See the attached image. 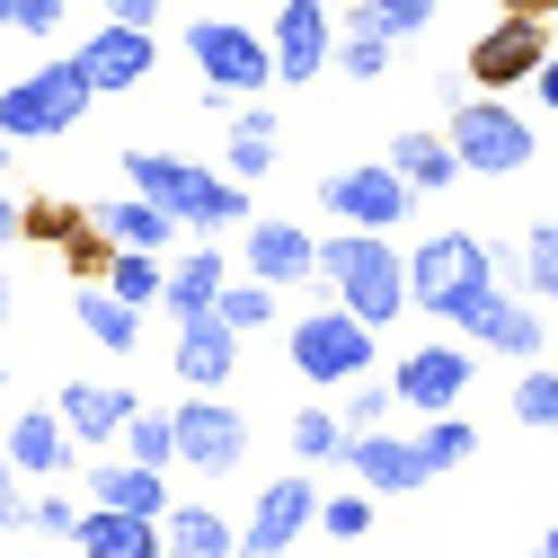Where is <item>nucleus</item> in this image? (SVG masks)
<instances>
[{
  "label": "nucleus",
  "mask_w": 558,
  "mask_h": 558,
  "mask_svg": "<svg viewBox=\"0 0 558 558\" xmlns=\"http://www.w3.org/2000/svg\"><path fill=\"white\" fill-rule=\"evenodd\" d=\"M497 10H514V19H549L558 0H497Z\"/></svg>",
  "instance_id": "obj_47"
},
{
  "label": "nucleus",
  "mask_w": 558,
  "mask_h": 558,
  "mask_svg": "<svg viewBox=\"0 0 558 558\" xmlns=\"http://www.w3.org/2000/svg\"><path fill=\"white\" fill-rule=\"evenodd\" d=\"M186 53H195V72H204V98H257L275 81V45L248 36L240 19H195L186 27Z\"/></svg>",
  "instance_id": "obj_6"
},
{
  "label": "nucleus",
  "mask_w": 558,
  "mask_h": 558,
  "mask_svg": "<svg viewBox=\"0 0 558 558\" xmlns=\"http://www.w3.org/2000/svg\"><path fill=\"white\" fill-rule=\"evenodd\" d=\"M89 214H98V231H107L116 248H169V240H178V222L160 214L151 195H133V186H124V195H98Z\"/></svg>",
  "instance_id": "obj_24"
},
{
  "label": "nucleus",
  "mask_w": 558,
  "mask_h": 558,
  "mask_svg": "<svg viewBox=\"0 0 558 558\" xmlns=\"http://www.w3.org/2000/svg\"><path fill=\"white\" fill-rule=\"evenodd\" d=\"M27 523V506H19V461L0 452V532H19Z\"/></svg>",
  "instance_id": "obj_43"
},
{
  "label": "nucleus",
  "mask_w": 558,
  "mask_h": 558,
  "mask_svg": "<svg viewBox=\"0 0 558 558\" xmlns=\"http://www.w3.org/2000/svg\"><path fill=\"white\" fill-rule=\"evenodd\" d=\"M27 240H36V248H53L62 266L81 275V284H107V266H116V240L98 231V214H89V204H62V195L27 204Z\"/></svg>",
  "instance_id": "obj_9"
},
{
  "label": "nucleus",
  "mask_w": 558,
  "mask_h": 558,
  "mask_svg": "<svg viewBox=\"0 0 558 558\" xmlns=\"http://www.w3.org/2000/svg\"><path fill=\"white\" fill-rule=\"evenodd\" d=\"M133 416H143V399H133V390H107V381H62V426H72L81 444H116Z\"/></svg>",
  "instance_id": "obj_22"
},
{
  "label": "nucleus",
  "mask_w": 558,
  "mask_h": 558,
  "mask_svg": "<svg viewBox=\"0 0 558 558\" xmlns=\"http://www.w3.org/2000/svg\"><path fill=\"white\" fill-rule=\"evenodd\" d=\"M541 107H549V116H558V53H549V62H541Z\"/></svg>",
  "instance_id": "obj_46"
},
{
  "label": "nucleus",
  "mask_w": 558,
  "mask_h": 558,
  "mask_svg": "<svg viewBox=\"0 0 558 558\" xmlns=\"http://www.w3.org/2000/svg\"><path fill=\"white\" fill-rule=\"evenodd\" d=\"M311 523H319V487H311V478H266V487H257V514H248V532H240V549H248V558H275V549H293Z\"/></svg>",
  "instance_id": "obj_13"
},
{
  "label": "nucleus",
  "mask_w": 558,
  "mask_h": 558,
  "mask_svg": "<svg viewBox=\"0 0 558 558\" xmlns=\"http://www.w3.org/2000/svg\"><path fill=\"white\" fill-rule=\"evenodd\" d=\"M319 204H328L345 231H399V222L416 214V186H408L390 160H373V169H337V178H319Z\"/></svg>",
  "instance_id": "obj_8"
},
{
  "label": "nucleus",
  "mask_w": 558,
  "mask_h": 558,
  "mask_svg": "<svg viewBox=\"0 0 558 558\" xmlns=\"http://www.w3.org/2000/svg\"><path fill=\"white\" fill-rule=\"evenodd\" d=\"M416 444H426V461H435V470H452V461H478V426H470V416H435V426L416 435Z\"/></svg>",
  "instance_id": "obj_36"
},
{
  "label": "nucleus",
  "mask_w": 558,
  "mask_h": 558,
  "mask_svg": "<svg viewBox=\"0 0 558 558\" xmlns=\"http://www.w3.org/2000/svg\"><path fill=\"white\" fill-rule=\"evenodd\" d=\"M373 319H355V311H311V319H293L284 328V355H293V373L311 381V390H328V381H364L373 373Z\"/></svg>",
  "instance_id": "obj_5"
},
{
  "label": "nucleus",
  "mask_w": 558,
  "mask_h": 558,
  "mask_svg": "<svg viewBox=\"0 0 558 558\" xmlns=\"http://www.w3.org/2000/svg\"><path fill=\"white\" fill-rule=\"evenodd\" d=\"M532 558H541V549H532Z\"/></svg>",
  "instance_id": "obj_52"
},
{
  "label": "nucleus",
  "mask_w": 558,
  "mask_h": 558,
  "mask_svg": "<svg viewBox=\"0 0 558 558\" xmlns=\"http://www.w3.org/2000/svg\"><path fill=\"white\" fill-rule=\"evenodd\" d=\"M72 541H81V558H169V532L151 514H116V506H89Z\"/></svg>",
  "instance_id": "obj_21"
},
{
  "label": "nucleus",
  "mask_w": 558,
  "mask_h": 558,
  "mask_svg": "<svg viewBox=\"0 0 558 558\" xmlns=\"http://www.w3.org/2000/svg\"><path fill=\"white\" fill-rule=\"evenodd\" d=\"M10 27L19 36H53L62 27V0H10Z\"/></svg>",
  "instance_id": "obj_42"
},
{
  "label": "nucleus",
  "mask_w": 558,
  "mask_h": 558,
  "mask_svg": "<svg viewBox=\"0 0 558 558\" xmlns=\"http://www.w3.org/2000/svg\"><path fill=\"white\" fill-rule=\"evenodd\" d=\"M72 444H81V435L62 426V408H27V416H10V435H0V452H10L27 478H45V487H53L62 470H81Z\"/></svg>",
  "instance_id": "obj_19"
},
{
  "label": "nucleus",
  "mask_w": 558,
  "mask_h": 558,
  "mask_svg": "<svg viewBox=\"0 0 558 558\" xmlns=\"http://www.w3.org/2000/svg\"><path fill=\"white\" fill-rule=\"evenodd\" d=\"M390 390H399V408H416V416H452L461 390H470V355H461V345H408L399 373H390Z\"/></svg>",
  "instance_id": "obj_12"
},
{
  "label": "nucleus",
  "mask_w": 558,
  "mask_h": 558,
  "mask_svg": "<svg viewBox=\"0 0 558 558\" xmlns=\"http://www.w3.org/2000/svg\"><path fill=\"white\" fill-rule=\"evenodd\" d=\"M390 399H399L390 381H381V390H345V426H355V435H381V416H390Z\"/></svg>",
  "instance_id": "obj_41"
},
{
  "label": "nucleus",
  "mask_w": 558,
  "mask_h": 558,
  "mask_svg": "<svg viewBox=\"0 0 558 558\" xmlns=\"http://www.w3.org/2000/svg\"><path fill=\"white\" fill-rule=\"evenodd\" d=\"M10 240H27V204H19L10 186H0V248H10Z\"/></svg>",
  "instance_id": "obj_45"
},
{
  "label": "nucleus",
  "mask_w": 558,
  "mask_h": 558,
  "mask_svg": "<svg viewBox=\"0 0 558 558\" xmlns=\"http://www.w3.org/2000/svg\"><path fill=\"white\" fill-rule=\"evenodd\" d=\"M514 416H523V426H558V364H532L514 381Z\"/></svg>",
  "instance_id": "obj_37"
},
{
  "label": "nucleus",
  "mask_w": 558,
  "mask_h": 558,
  "mask_svg": "<svg viewBox=\"0 0 558 558\" xmlns=\"http://www.w3.org/2000/svg\"><path fill=\"white\" fill-rule=\"evenodd\" d=\"M222 284H231L222 248H186V257L169 266V293H160V302H169L178 319H195V311H214V302H222Z\"/></svg>",
  "instance_id": "obj_26"
},
{
  "label": "nucleus",
  "mask_w": 558,
  "mask_h": 558,
  "mask_svg": "<svg viewBox=\"0 0 558 558\" xmlns=\"http://www.w3.org/2000/svg\"><path fill=\"white\" fill-rule=\"evenodd\" d=\"M89 506H116V514H151L169 523V478L151 461H89Z\"/></svg>",
  "instance_id": "obj_20"
},
{
  "label": "nucleus",
  "mask_w": 558,
  "mask_h": 558,
  "mask_svg": "<svg viewBox=\"0 0 558 558\" xmlns=\"http://www.w3.org/2000/svg\"><path fill=\"white\" fill-rule=\"evenodd\" d=\"M222 160H231V178H266V169H275V107H240V116H231Z\"/></svg>",
  "instance_id": "obj_28"
},
{
  "label": "nucleus",
  "mask_w": 558,
  "mask_h": 558,
  "mask_svg": "<svg viewBox=\"0 0 558 558\" xmlns=\"http://www.w3.org/2000/svg\"><path fill=\"white\" fill-rule=\"evenodd\" d=\"M319 284L355 311V319H373V328H390L416 293H408V266H399V248H390V231H345L337 222V240L319 248Z\"/></svg>",
  "instance_id": "obj_2"
},
{
  "label": "nucleus",
  "mask_w": 558,
  "mask_h": 558,
  "mask_svg": "<svg viewBox=\"0 0 558 558\" xmlns=\"http://www.w3.org/2000/svg\"><path fill=\"white\" fill-rule=\"evenodd\" d=\"M319 532H328V541H364V532H373V497H364V487H355V497H328V506H319Z\"/></svg>",
  "instance_id": "obj_39"
},
{
  "label": "nucleus",
  "mask_w": 558,
  "mask_h": 558,
  "mask_svg": "<svg viewBox=\"0 0 558 558\" xmlns=\"http://www.w3.org/2000/svg\"><path fill=\"white\" fill-rule=\"evenodd\" d=\"M541 558H558V532H541Z\"/></svg>",
  "instance_id": "obj_48"
},
{
  "label": "nucleus",
  "mask_w": 558,
  "mask_h": 558,
  "mask_svg": "<svg viewBox=\"0 0 558 558\" xmlns=\"http://www.w3.org/2000/svg\"><path fill=\"white\" fill-rule=\"evenodd\" d=\"M124 461H151V470H169L178 461V416H133V426H124Z\"/></svg>",
  "instance_id": "obj_34"
},
{
  "label": "nucleus",
  "mask_w": 558,
  "mask_h": 558,
  "mask_svg": "<svg viewBox=\"0 0 558 558\" xmlns=\"http://www.w3.org/2000/svg\"><path fill=\"white\" fill-rule=\"evenodd\" d=\"M0 319H10V293H0Z\"/></svg>",
  "instance_id": "obj_51"
},
{
  "label": "nucleus",
  "mask_w": 558,
  "mask_h": 558,
  "mask_svg": "<svg viewBox=\"0 0 558 558\" xmlns=\"http://www.w3.org/2000/svg\"><path fill=\"white\" fill-rule=\"evenodd\" d=\"M0 160H10V133H0Z\"/></svg>",
  "instance_id": "obj_50"
},
{
  "label": "nucleus",
  "mask_w": 558,
  "mask_h": 558,
  "mask_svg": "<svg viewBox=\"0 0 558 558\" xmlns=\"http://www.w3.org/2000/svg\"><path fill=\"white\" fill-rule=\"evenodd\" d=\"M345 452H355V426H345V416H328V408L293 416V461H345Z\"/></svg>",
  "instance_id": "obj_32"
},
{
  "label": "nucleus",
  "mask_w": 558,
  "mask_h": 558,
  "mask_svg": "<svg viewBox=\"0 0 558 558\" xmlns=\"http://www.w3.org/2000/svg\"><path fill=\"white\" fill-rule=\"evenodd\" d=\"M169 416H178V461H186V470H240V461H248V416H240L231 399L195 390V399H178Z\"/></svg>",
  "instance_id": "obj_11"
},
{
  "label": "nucleus",
  "mask_w": 558,
  "mask_h": 558,
  "mask_svg": "<svg viewBox=\"0 0 558 558\" xmlns=\"http://www.w3.org/2000/svg\"><path fill=\"white\" fill-rule=\"evenodd\" d=\"M452 151H461V169L470 178H523L532 169V151H541V133L514 116V107H497V98H478V107H452Z\"/></svg>",
  "instance_id": "obj_7"
},
{
  "label": "nucleus",
  "mask_w": 558,
  "mask_h": 558,
  "mask_svg": "<svg viewBox=\"0 0 558 558\" xmlns=\"http://www.w3.org/2000/svg\"><path fill=\"white\" fill-rule=\"evenodd\" d=\"M266 45H275V81H293V89L319 81V72H328V53H337V45H328V0H284Z\"/></svg>",
  "instance_id": "obj_15"
},
{
  "label": "nucleus",
  "mask_w": 558,
  "mask_h": 558,
  "mask_svg": "<svg viewBox=\"0 0 558 558\" xmlns=\"http://www.w3.org/2000/svg\"><path fill=\"white\" fill-rule=\"evenodd\" d=\"M231 373H240V328L222 311L178 319V381L186 390H231Z\"/></svg>",
  "instance_id": "obj_16"
},
{
  "label": "nucleus",
  "mask_w": 558,
  "mask_h": 558,
  "mask_svg": "<svg viewBox=\"0 0 558 558\" xmlns=\"http://www.w3.org/2000/svg\"><path fill=\"white\" fill-rule=\"evenodd\" d=\"M169 558H240V532L214 514V506H169Z\"/></svg>",
  "instance_id": "obj_27"
},
{
  "label": "nucleus",
  "mask_w": 558,
  "mask_h": 558,
  "mask_svg": "<svg viewBox=\"0 0 558 558\" xmlns=\"http://www.w3.org/2000/svg\"><path fill=\"white\" fill-rule=\"evenodd\" d=\"M214 311H222V319H231V328L248 337V328H266V319H275V284L240 275V284H222V302H214Z\"/></svg>",
  "instance_id": "obj_35"
},
{
  "label": "nucleus",
  "mask_w": 558,
  "mask_h": 558,
  "mask_svg": "<svg viewBox=\"0 0 558 558\" xmlns=\"http://www.w3.org/2000/svg\"><path fill=\"white\" fill-rule=\"evenodd\" d=\"M523 293L558 302V222H532V240H523Z\"/></svg>",
  "instance_id": "obj_33"
},
{
  "label": "nucleus",
  "mask_w": 558,
  "mask_h": 558,
  "mask_svg": "<svg viewBox=\"0 0 558 558\" xmlns=\"http://www.w3.org/2000/svg\"><path fill=\"white\" fill-rule=\"evenodd\" d=\"M240 257H248V275L257 284H275V293H293V284H311L319 275V240L302 231V222H248V240H240Z\"/></svg>",
  "instance_id": "obj_14"
},
{
  "label": "nucleus",
  "mask_w": 558,
  "mask_h": 558,
  "mask_svg": "<svg viewBox=\"0 0 558 558\" xmlns=\"http://www.w3.org/2000/svg\"><path fill=\"white\" fill-rule=\"evenodd\" d=\"M81 328H89L98 345H116V355H133V345H143V311L116 302L107 284H81Z\"/></svg>",
  "instance_id": "obj_29"
},
{
  "label": "nucleus",
  "mask_w": 558,
  "mask_h": 558,
  "mask_svg": "<svg viewBox=\"0 0 558 558\" xmlns=\"http://www.w3.org/2000/svg\"><path fill=\"white\" fill-rule=\"evenodd\" d=\"M107 293H116V302H133V311H151V302L169 293V266H160V248H116V266H107Z\"/></svg>",
  "instance_id": "obj_31"
},
{
  "label": "nucleus",
  "mask_w": 558,
  "mask_h": 558,
  "mask_svg": "<svg viewBox=\"0 0 558 558\" xmlns=\"http://www.w3.org/2000/svg\"><path fill=\"white\" fill-rule=\"evenodd\" d=\"M0 27H10V0H0Z\"/></svg>",
  "instance_id": "obj_49"
},
{
  "label": "nucleus",
  "mask_w": 558,
  "mask_h": 558,
  "mask_svg": "<svg viewBox=\"0 0 558 558\" xmlns=\"http://www.w3.org/2000/svg\"><path fill=\"white\" fill-rule=\"evenodd\" d=\"M355 10H364V19H381L390 36H426V19L444 10V0H355Z\"/></svg>",
  "instance_id": "obj_38"
},
{
  "label": "nucleus",
  "mask_w": 558,
  "mask_h": 558,
  "mask_svg": "<svg viewBox=\"0 0 558 558\" xmlns=\"http://www.w3.org/2000/svg\"><path fill=\"white\" fill-rule=\"evenodd\" d=\"M169 10V0H107V19H124V27H151Z\"/></svg>",
  "instance_id": "obj_44"
},
{
  "label": "nucleus",
  "mask_w": 558,
  "mask_h": 558,
  "mask_svg": "<svg viewBox=\"0 0 558 558\" xmlns=\"http://www.w3.org/2000/svg\"><path fill=\"white\" fill-rule=\"evenodd\" d=\"M151 27H124V19H107L89 45H81V72H89V89L98 98H116V89H133V81H151Z\"/></svg>",
  "instance_id": "obj_17"
},
{
  "label": "nucleus",
  "mask_w": 558,
  "mask_h": 558,
  "mask_svg": "<svg viewBox=\"0 0 558 558\" xmlns=\"http://www.w3.org/2000/svg\"><path fill=\"white\" fill-rule=\"evenodd\" d=\"M541 27H549V19H514V10H497V27L470 45V81H478L487 98H506V89L541 81V62H549V36H541Z\"/></svg>",
  "instance_id": "obj_10"
},
{
  "label": "nucleus",
  "mask_w": 558,
  "mask_h": 558,
  "mask_svg": "<svg viewBox=\"0 0 558 558\" xmlns=\"http://www.w3.org/2000/svg\"><path fill=\"white\" fill-rule=\"evenodd\" d=\"M124 186L151 195L178 231H240V222H248L240 178H214V169H195V160H178V151H124Z\"/></svg>",
  "instance_id": "obj_1"
},
{
  "label": "nucleus",
  "mask_w": 558,
  "mask_h": 558,
  "mask_svg": "<svg viewBox=\"0 0 558 558\" xmlns=\"http://www.w3.org/2000/svg\"><path fill=\"white\" fill-rule=\"evenodd\" d=\"M461 328H470V345H497V355H541V328H549V319H541V302L487 293V302H478Z\"/></svg>",
  "instance_id": "obj_23"
},
{
  "label": "nucleus",
  "mask_w": 558,
  "mask_h": 558,
  "mask_svg": "<svg viewBox=\"0 0 558 558\" xmlns=\"http://www.w3.org/2000/svg\"><path fill=\"white\" fill-rule=\"evenodd\" d=\"M89 98L98 89L81 72V53H62V62H45V72H27L19 89H0V133H10V143H53V133L81 124Z\"/></svg>",
  "instance_id": "obj_4"
},
{
  "label": "nucleus",
  "mask_w": 558,
  "mask_h": 558,
  "mask_svg": "<svg viewBox=\"0 0 558 558\" xmlns=\"http://www.w3.org/2000/svg\"><path fill=\"white\" fill-rule=\"evenodd\" d=\"M390 169L416 186V195H444V186H461L470 169H461V151H452V133H399L390 143Z\"/></svg>",
  "instance_id": "obj_25"
},
{
  "label": "nucleus",
  "mask_w": 558,
  "mask_h": 558,
  "mask_svg": "<svg viewBox=\"0 0 558 558\" xmlns=\"http://www.w3.org/2000/svg\"><path fill=\"white\" fill-rule=\"evenodd\" d=\"M408 293H416V311H435V319H470L487 293H497V257H487L470 231H435L426 248L408 257Z\"/></svg>",
  "instance_id": "obj_3"
},
{
  "label": "nucleus",
  "mask_w": 558,
  "mask_h": 558,
  "mask_svg": "<svg viewBox=\"0 0 558 558\" xmlns=\"http://www.w3.org/2000/svg\"><path fill=\"white\" fill-rule=\"evenodd\" d=\"M337 72H345V81H381V72H390V27L355 10V19L337 27Z\"/></svg>",
  "instance_id": "obj_30"
},
{
  "label": "nucleus",
  "mask_w": 558,
  "mask_h": 558,
  "mask_svg": "<svg viewBox=\"0 0 558 558\" xmlns=\"http://www.w3.org/2000/svg\"><path fill=\"white\" fill-rule=\"evenodd\" d=\"M345 470L364 478V497H408V487H426V478H435L426 444H408V435H355Z\"/></svg>",
  "instance_id": "obj_18"
},
{
  "label": "nucleus",
  "mask_w": 558,
  "mask_h": 558,
  "mask_svg": "<svg viewBox=\"0 0 558 558\" xmlns=\"http://www.w3.org/2000/svg\"><path fill=\"white\" fill-rule=\"evenodd\" d=\"M27 532H45V541H72V532H81V506H72V497H53V487H45V497L27 506Z\"/></svg>",
  "instance_id": "obj_40"
}]
</instances>
